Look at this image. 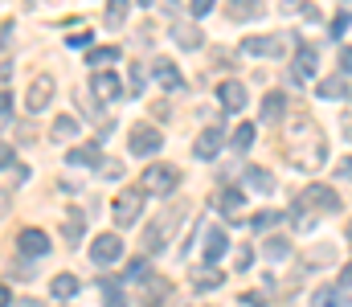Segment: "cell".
<instances>
[{
	"label": "cell",
	"mask_w": 352,
	"mask_h": 307,
	"mask_svg": "<svg viewBox=\"0 0 352 307\" xmlns=\"http://www.w3.org/2000/svg\"><path fill=\"white\" fill-rule=\"evenodd\" d=\"M242 177H246V185H250L254 193H274V177H270L266 168H242Z\"/></svg>",
	"instance_id": "24"
},
{
	"label": "cell",
	"mask_w": 352,
	"mask_h": 307,
	"mask_svg": "<svg viewBox=\"0 0 352 307\" xmlns=\"http://www.w3.org/2000/svg\"><path fill=\"white\" fill-rule=\"evenodd\" d=\"M226 250H230V238H226V229H209V234H205V242H201V254H205V266H217Z\"/></svg>",
	"instance_id": "15"
},
{
	"label": "cell",
	"mask_w": 352,
	"mask_h": 307,
	"mask_svg": "<svg viewBox=\"0 0 352 307\" xmlns=\"http://www.w3.org/2000/svg\"><path fill=\"white\" fill-rule=\"evenodd\" d=\"M336 287H340V291H344V287H352V262L344 266V275H340V283H336Z\"/></svg>",
	"instance_id": "46"
},
{
	"label": "cell",
	"mask_w": 352,
	"mask_h": 307,
	"mask_svg": "<svg viewBox=\"0 0 352 307\" xmlns=\"http://www.w3.org/2000/svg\"><path fill=\"white\" fill-rule=\"evenodd\" d=\"M188 12L201 21V16H209V12H213V4H209V0H192V4H188Z\"/></svg>",
	"instance_id": "39"
},
{
	"label": "cell",
	"mask_w": 352,
	"mask_h": 307,
	"mask_svg": "<svg viewBox=\"0 0 352 307\" xmlns=\"http://www.w3.org/2000/svg\"><path fill=\"white\" fill-rule=\"evenodd\" d=\"M352 25V16L349 12H336V16H332V37H336V41H340V37H344V29H349Z\"/></svg>",
	"instance_id": "37"
},
{
	"label": "cell",
	"mask_w": 352,
	"mask_h": 307,
	"mask_svg": "<svg viewBox=\"0 0 352 307\" xmlns=\"http://www.w3.org/2000/svg\"><path fill=\"white\" fill-rule=\"evenodd\" d=\"M119 58H123V49H119V45H94V49L87 54V66L94 70V74H98L102 66H115Z\"/></svg>",
	"instance_id": "20"
},
{
	"label": "cell",
	"mask_w": 352,
	"mask_h": 307,
	"mask_svg": "<svg viewBox=\"0 0 352 307\" xmlns=\"http://www.w3.org/2000/svg\"><path fill=\"white\" fill-rule=\"evenodd\" d=\"M140 209H144V193H140V189H127V193H119V197L111 201L115 225H131V221L140 217Z\"/></svg>",
	"instance_id": "5"
},
{
	"label": "cell",
	"mask_w": 352,
	"mask_h": 307,
	"mask_svg": "<svg viewBox=\"0 0 352 307\" xmlns=\"http://www.w3.org/2000/svg\"><path fill=\"white\" fill-rule=\"evenodd\" d=\"M217 102H221L226 111H242V106H246V87H242L238 78H226V82L217 87Z\"/></svg>",
	"instance_id": "17"
},
{
	"label": "cell",
	"mask_w": 352,
	"mask_h": 307,
	"mask_svg": "<svg viewBox=\"0 0 352 307\" xmlns=\"http://www.w3.org/2000/svg\"><path fill=\"white\" fill-rule=\"evenodd\" d=\"M263 254L270 262H287V258H291V242H287V238H266Z\"/></svg>",
	"instance_id": "30"
},
{
	"label": "cell",
	"mask_w": 352,
	"mask_h": 307,
	"mask_svg": "<svg viewBox=\"0 0 352 307\" xmlns=\"http://www.w3.org/2000/svg\"><path fill=\"white\" fill-rule=\"evenodd\" d=\"M160 148H164V135L156 127H148V123H135L131 127V152L135 156H156Z\"/></svg>",
	"instance_id": "6"
},
{
	"label": "cell",
	"mask_w": 352,
	"mask_h": 307,
	"mask_svg": "<svg viewBox=\"0 0 352 307\" xmlns=\"http://www.w3.org/2000/svg\"><path fill=\"white\" fill-rule=\"evenodd\" d=\"M144 82H148V78H144V66H135L131 78H127V91H131V95H144Z\"/></svg>",
	"instance_id": "36"
},
{
	"label": "cell",
	"mask_w": 352,
	"mask_h": 307,
	"mask_svg": "<svg viewBox=\"0 0 352 307\" xmlns=\"http://www.w3.org/2000/svg\"><path fill=\"white\" fill-rule=\"evenodd\" d=\"M283 111H287V99H283L278 91H270V95L263 99V123H278Z\"/></svg>",
	"instance_id": "25"
},
{
	"label": "cell",
	"mask_w": 352,
	"mask_h": 307,
	"mask_svg": "<svg viewBox=\"0 0 352 307\" xmlns=\"http://www.w3.org/2000/svg\"><path fill=\"white\" fill-rule=\"evenodd\" d=\"M168 295H173V283H168V279L148 275V279H144V287H140V307H164Z\"/></svg>",
	"instance_id": "12"
},
{
	"label": "cell",
	"mask_w": 352,
	"mask_h": 307,
	"mask_svg": "<svg viewBox=\"0 0 352 307\" xmlns=\"http://www.w3.org/2000/svg\"><path fill=\"white\" fill-rule=\"evenodd\" d=\"M221 144H226V131H221L217 123H209V127L197 135V144H192V156H197V160H213V156L221 152Z\"/></svg>",
	"instance_id": "10"
},
{
	"label": "cell",
	"mask_w": 352,
	"mask_h": 307,
	"mask_svg": "<svg viewBox=\"0 0 352 307\" xmlns=\"http://www.w3.org/2000/svg\"><path fill=\"white\" fill-rule=\"evenodd\" d=\"M340 66H344V74H352V45L340 49Z\"/></svg>",
	"instance_id": "45"
},
{
	"label": "cell",
	"mask_w": 352,
	"mask_h": 307,
	"mask_svg": "<svg viewBox=\"0 0 352 307\" xmlns=\"http://www.w3.org/2000/svg\"><path fill=\"white\" fill-rule=\"evenodd\" d=\"M311 304H316V307H349V304H344V291H340L336 283H328V287H320Z\"/></svg>",
	"instance_id": "27"
},
{
	"label": "cell",
	"mask_w": 352,
	"mask_h": 307,
	"mask_svg": "<svg viewBox=\"0 0 352 307\" xmlns=\"http://www.w3.org/2000/svg\"><path fill=\"white\" fill-rule=\"evenodd\" d=\"M316 62H320L316 49H311V45H299V49H295V62H291V78H295V82L316 78Z\"/></svg>",
	"instance_id": "14"
},
{
	"label": "cell",
	"mask_w": 352,
	"mask_h": 307,
	"mask_svg": "<svg viewBox=\"0 0 352 307\" xmlns=\"http://www.w3.org/2000/svg\"><path fill=\"white\" fill-rule=\"evenodd\" d=\"M16 250H21L25 258H41V254H50V238H45V229H37V225L21 229V234H16Z\"/></svg>",
	"instance_id": "11"
},
{
	"label": "cell",
	"mask_w": 352,
	"mask_h": 307,
	"mask_svg": "<svg viewBox=\"0 0 352 307\" xmlns=\"http://www.w3.org/2000/svg\"><path fill=\"white\" fill-rule=\"evenodd\" d=\"M349 246H352V225H349Z\"/></svg>",
	"instance_id": "49"
},
{
	"label": "cell",
	"mask_w": 352,
	"mask_h": 307,
	"mask_svg": "<svg viewBox=\"0 0 352 307\" xmlns=\"http://www.w3.org/2000/svg\"><path fill=\"white\" fill-rule=\"evenodd\" d=\"M192 287H197V291H213V287H221V271H213V266H197V271H192Z\"/></svg>",
	"instance_id": "26"
},
{
	"label": "cell",
	"mask_w": 352,
	"mask_h": 307,
	"mask_svg": "<svg viewBox=\"0 0 352 307\" xmlns=\"http://www.w3.org/2000/svg\"><path fill=\"white\" fill-rule=\"evenodd\" d=\"M156 82L164 87V91H180L184 87V78H180V70H176L168 58H156Z\"/></svg>",
	"instance_id": "23"
},
{
	"label": "cell",
	"mask_w": 352,
	"mask_h": 307,
	"mask_svg": "<svg viewBox=\"0 0 352 307\" xmlns=\"http://www.w3.org/2000/svg\"><path fill=\"white\" fill-rule=\"evenodd\" d=\"M90 37H94V33H90V29H82V33L66 37V45H70V49H94V45H90Z\"/></svg>",
	"instance_id": "35"
},
{
	"label": "cell",
	"mask_w": 352,
	"mask_h": 307,
	"mask_svg": "<svg viewBox=\"0 0 352 307\" xmlns=\"http://www.w3.org/2000/svg\"><path fill=\"white\" fill-rule=\"evenodd\" d=\"M230 144H234V152H250V144H254V123H238V127L230 131Z\"/></svg>",
	"instance_id": "29"
},
{
	"label": "cell",
	"mask_w": 352,
	"mask_h": 307,
	"mask_svg": "<svg viewBox=\"0 0 352 307\" xmlns=\"http://www.w3.org/2000/svg\"><path fill=\"white\" fill-rule=\"evenodd\" d=\"M0 168H12V148L0 139Z\"/></svg>",
	"instance_id": "42"
},
{
	"label": "cell",
	"mask_w": 352,
	"mask_h": 307,
	"mask_svg": "<svg viewBox=\"0 0 352 307\" xmlns=\"http://www.w3.org/2000/svg\"><path fill=\"white\" fill-rule=\"evenodd\" d=\"M176 185H180L176 164H152V168H144V177H140V193H148V197H168Z\"/></svg>",
	"instance_id": "2"
},
{
	"label": "cell",
	"mask_w": 352,
	"mask_h": 307,
	"mask_svg": "<svg viewBox=\"0 0 352 307\" xmlns=\"http://www.w3.org/2000/svg\"><path fill=\"white\" fill-rule=\"evenodd\" d=\"M127 279H131V283H140V279H148V262H144V254L127 262Z\"/></svg>",
	"instance_id": "34"
},
{
	"label": "cell",
	"mask_w": 352,
	"mask_h": 307,
	"mask_svg": "<svg viewBox=\"0 0 352 307\" xmlns=\"http://www.w3.org/2000/svg\"><path fill=\"white\" fill-rule=\"evenodd\" d=\"M12 304V291H8V287H0V307H8Z\"/></svg>",
	"instance_id": "48"
},
{
	"label": "cell",
	"mask_w": 352,
	"mask_h": 307,
	"mask_svg": "<svg viewBox=\"0 0 352 307\" xmlns=\"http://www.w3.org/2000/svg\"><path fill=\"white\" fill-rule=\"evenodd\" d=\"M287 37H291V33H263V37H246V41H242V54H250V58H283Z\"/></svg>",
	"instance_id": "4"
},
{
	"label": "cell",
	"mask_w": 352,
	"mask_h": 307,
	"mask_svg": "<svg viewBox=\"0 0 352 307\" xmlns=\"http://www.w3.org/2000/svg\"><path fill=\"white\" fill-rule=\"evenodd\" d=\"M50 135H54V139H74V135H78V119H74V115H58L54 127H50Z\"/></svg>",
	"instance_id": "28"
},
{
	"label": "cell",
	"mask_w": 352,
	"mask_h": 307,
	"mask_svg": "<svg viewBox=\"0 0 352 307\" xmlns=\"http://www.w3.org/2000/svg\"><path fill=\"white\" fill-rule=\"evenodd\" d=\"M102 307H127V295L115 283H107V279H102Z\"/></svg>",
	"instance_id": "31"
},
{
	"label": "cell",
	"mask_w": 352,
	"mask_h": 307,
	"mask_svg": "<svg viewBox=\"0 0 352 307\" xmlns=\"http://www.w3.org/2000/svg\"><path fill=\"white\" fill-rule=\"evenodd\" d=\"M340 135H344V139H352V106L344 111V119H340Z\"/></svg>",
	"instance_id": "43"
},
{
	"label": "cell",
	"mask_w": 352,
	"mask_h": 307,
	"mask_svg": "<svg viewBox=\"0 0 352 307\" xmlns=\"http://www.w3.org/2000/svg\"><path fill=\"white\" fill-rule=\"evenodd\" d=\"M316 95H320V99H328V102H352V87L336 74V78H324V82L316 87Z\"/></svg>",
	"instance_id": "18"
},
{
	"label": "cell",
	"mask_w": 352,
	"mask_h": 307,
	"mask_svg": "<svg viewBox=\"0 0 352 307\" xmlns=\"http://www.w3.org/2000/svg\"><path fill=\"white\" fill-rule=\"evenodd\" d=\"M78 291H82V283H78V275H70V271L50 279V295H54V299H74Z\"/></svg>",
	"instance_id": "19"
},
{
	"label": "cell",
	"mask_w": 352,
	"mask_h": 307,
	"mask_svg": "<svg viewBox=\"0 0 352 307\" xmlns=\"http://www.w3.org/2000/svg\"><path fill=\"white\" fill-rule=\"evenodd\" d=\"M12 123V95H0V127Z\"/></svg>",
	"instance_id": "38"
},
{
	"label": "cell",
	"mask_w": 352,
	"mask_h": 307,
	"mask_svg": "<svg viewBox=\"0 0 352 307\" xmlns=\"http://www.w3.org/2000/svg\"><path fill=\"white\" fill-rule=\"evenodd\" d=\"M299 209H307V213H340V197L328 185H307L299 193Z\"/></svg>",
	"instance_id": "3"
},
{
	"label": "cell",
	"mask_w": 352,
	"mask_h": 307,
	"mask_svg": "<svg viewBox=\"0 0 352 307\" xmlns=\"http://www.w3.org/2000/svg\"><path fill=\"white\" fill-rule=\"evenodd\" d=\"M90 91H94V99L98 102H119V95H123V82H119V74L111 70H98V74H90Z\"/></svg>",
	"instance_id": "9"
},
{
	"label": "cell",
	"mask_w": 352,
	"mask_h": 307,
	"mask_svg": "<svg viewBox=\"0 0 352 307\" xmlns=\"http://www.w3.org/2000/svg\"><path fill=\"white\" fill-rule=\"evenodd\" d=\"M50 99H54V78H50V74H37L33 87H29V95H25V106H29V111H45Z\"/></svg>",
	"instance_id": "16"
},
{
	"label": "cell",
	"mask_w": 352,
	"mask_h": 307,
	"mask_svg": "<svg viewBox=\"0 0 352 307\" xmlns=\"http://www.w3.org/2000/svg\"><path fill=\"white\" fill-rule=\"evenodd\" d=\"M242 205H246V193H242V189H234V185L217 193V209H221L226 217H242Z\"/></svg>",
	"instance_id": "21"
},
{
	"label": "cell",
	"mask_w": 352,
	"mask_h": 307,
	"mask_svg": "<svg viewBox=\"0 0 352 307\" xmlns=\"http://www.w3.org/2000/svg\"><path fill=\"white\" fill-rule=\"evenodd\" d=\"M242 299H246L250 307H266V295H263V291H250V295H242Z\"/></svg>",
	"instance_id": "44"
},
{
	"label": "cell",
	"mask_w": 352,
	"mask_h": 307,
	"mask_svg": "<svg viewBox=\"0 0 352 307\" xmlns=\"http://www.w3.org/2000/svg\"><path fill=\"white\" fill-rule=\"evenodd\" d=\"M173 41L180 45V49H201V29L188 25V21H176L173 25Z\"/></svg>",
	"instance_id": "22"
},
{
	"label": "cell",
	"mask_w": 352,
	"mask_h": 307,
	"mask_svg": "<svg viewBox=\"0 0 352 307\" xmlns=\"http://www.w3.org/2000/svg\"><path fill=\"white\" fill-rule=\"evenodd\" d=\"M90 258H94L98 266L119 262V258H123V238H119V234H98L94 246H90Z\"/></svg>",
	"instance_id": "7"
},
{
	"label": "cell",
	"mask_w": 352,
	"mask_h": 307,
	"mask_svg": "<svg viewBox=\"0 0 352 307\" xmlns=\"http://www.w3.org/2000/svg\"><path fill=\"white\" fill-rule=\"evenodd\" d=\"M173 221H176L173 209H168L164 217L148 221V229H144V250H148V254H156V250H164V246H168V229H173Z\"/></svg>",
	"instance_id": "8"
},
{
	"label": "cell",
	"mask_w": 352,
	"mask_h": 307,
	"mask_svg": "<svg viewBox=\"0 0 352 307\" xmlns=\"http://www.w3.org/2000/svg\"><path fill=\"white\" fill-rule=\"evenodd\" d=\"M123 16H127V4H111L107 8V25H119Z\"/></svg>",
	"instance_id": "40"
},
{
	"label": "cell",
	"mask_w": 352,
	"mask_h": 307,
	"mask_svg": "<svg viewBox=\"0 0 352 307\" xmlns=\"http://www.w3.org/2000/svg\"><path fill=\"white\" fill-rule=\"evenodd\" d=\"M336 172H340L344 181H352V156H349V160H340V168H336Z\"/></svg>",
	"instance_id": "47"
},
{
	"label": "cell",
	"mask_w": 352,
	"mask_h": 307,
	"mask_svg": "<svg viewBox=\"0 0 352 307\" xmlns=\"http://www.w3.org/2000/svg\"><path fill=\"white\" fill-rule=\"evenodd\" d=\"M287 160L299 168V172H320L324 160H328V139L320 131L316 119L299 115L291 127H287Z\"/></svg>",
	"instance_id": "1"
},
{
	"label": "cell",
	"mask_w": 352,
	"mask_h": 307,
	"mask_svg": "<svg viewBox=\"0 0 352 307\" xmlns=\"http://www.w3.org/2000/svg\"><path fill=\"white\" fill-rule=\"evenodd\" d=\"M278 221H283V213H274V209H263V213H258L250 225H254V229H274Z\"/></svg>",
	"instance_id": "33"
},
{
	"label": "cell",
	"mask_w": 352,
	"mask_h": 307,
	"mask_svg": "<svg viewBox=\"0 0 352 307\" xmlns=\"http://www.w3.org/2000/svg\"><path fill=\"white\" fill-rule=\"evenodd\" d=\"M66 164H74V168H102V148H98V139H90V144H78V148H70Z\"/></svg>",
	"instance_id": "13"
},
{
	"label": "cell",
	"mask_w": 352,
	"mask_h": 307,
	"mask_svg": "<svg viewBox=\"0 0 352 307\" xmlns=\"http://www.w3.org/2000/svg\"><path fill=\"white\" fill-rule=\"evenodd\" d=\"M230 16L234 21H254V16H263V4H234Z\"/></svg>",
	"instance_id": "32"
},
{
	"label": "cell",
	"mask_w": 352,
	"mask_h": 307,
	"mask_svg": "<svg viewBox=\"0 0 352 307\" xmlns=\"http://www.w3.org/2000/svg\"><path fill=\"white\" fill-rule=\"evenodd\" d=\"M250 262H254V250L250 246H238V271H250Z\"/></svg>",
	"instance_id": "41"
}]
</instances>
